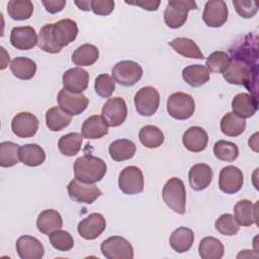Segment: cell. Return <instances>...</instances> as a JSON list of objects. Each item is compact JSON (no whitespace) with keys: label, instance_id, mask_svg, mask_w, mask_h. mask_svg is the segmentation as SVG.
<instances>
[{"label":"cell","instance_id":"7c38bea8","mask_svg":"<svg viewBox=\"0 0 259 259\" xmlns=\"http://www.w3.org/2000/svg\"><path fill=\"white\" fill-rule=\"evenodd\" d=\"M118 186L123 193L128 195L142 192L144 189V175L142 170L136 166L125 167L119 173Z\"/></svg>","mask_w":259,"mask_h":259},{"label":"cell","instance_id":"7a4b0ae2","mask_svg":"<svg viewBox=\"0 0 259 259\" xmlns=\"http://www.w3.org/2000/svg\"><path fill=\"white\" fill-rule=\"evenodd\" d=\"M107 170L105 162L92 155H84L76 159L74 163L75 178L85 183L100 181Z\"/></svg>","mask_w":259,"mask_h":259},{"label":"cell","instance_id":"ab89813d","mask_svg":"<svg viewBox=\"0 0 259 259\" xmlns=\"http://www.w3.org/2000/svg\"><path fill=\"white\" fill-rule=\"evenodd\" d=\"M7 13L13 20L29 19L33 13V4L29 0H10L7 4Z\"/></svg>","mask_w":259,"mask_h":259},{"label":"cell","instance_id":"e0dca14e","mask_svg":"<svg viewBox=\"0 0 259 259\" xmlns=\"http://www.w3.org/2000/svg\"><path fill=\"white\" fill-rule=\"evenodd\" d=\"M244 182V175L242 171L235 166L224 167L219 175V188L227 194H234L238 192Z\"/></svg>","mask_w":259,"mask_h":259},{"label":"cell","instance_id":"f907efd6","mask_svg":"<svg viewBox=\"0 0 259 259\" xmlns=\"http://www.w3.org/2000/svg\"><path fill=\"white\" fill-rule=\"evenodd\" d=\"M66 1L65 0H49V1H42V4L46 8V10L49 13L55 14L60 11H62L65 6H66Z\"/></svg>","mask_w":259,"mask_h":259},{"label":"cell","instance_id":"30bf717a","mask_svg":"<svg viewBox=\"0 0 259 259\" xmlns=\"http://www.w3.org/2000/svg\"><path fill=\"white\" fill-rule=\"evenodd\" d=\"M229 52L231 54L232 59H237L243 61L250 66L257 67L258 53H257V37L254 39L251 38V34L244 36L242 40L234 44L230 47Z\"/></svg>","mask_w":259,"mask_h":259},{"label":"cell","instance_id":"f6af8a7d","mask_svg":"<svg viewBox=\"0 0 259 259\" xmlns=\"http://www.w3.org/2000/svg\"><path fill=\"white\" fill-rule=\"evenodd\" d=\"M52 27H53V23H48L41 27L38 34L37 45L46 53L57 54L61 52V49L54 41L53 34H52Z\"/></svg>","mask_w":259,"mask_h":259},{"label":"cell","instance_id":"7bdbcfd3","mask_svg":"<svg viewBox=\"0 0 259 259\" xmlns=\"http://www.w3.org/2000/svg\"><path fill=\"white\" fill-rule=\"evenodd\" d=\"M231 57L227 52L215 51L206 59V68L211 73L223 74L231 63Z\"/></svg>","mask_w":259,"mask_h":259},{"label":"cell","instance_id":"4fadbf2b","mask_svg":"<svg viewBox=\"0 0 259 259\" xmlns=\"http://www.w3.org/2000/svg\"><path fill=\"white\" fill-rule=\"evenodd\" d=\"M57 100L59 107L71 116L81 114L88 105V98L83 93H73L65 88L59 91Z\"/></svg>","mask_w":259,"mask_h":259},{"label":"cell","instance_id":"603a6c76","mask_svg":"<svg viewBox=\"0 0 259 259\" xmlns=\"http://www.w3.org/2000/svg\"><path fill=\"white\" fill-rule=\"evenodd\" d=\"M231 105L233 112L244 119L253 116L258 109L257 97L246 92L235 95Z\"/></svg>","mask_w":259,"mask_h":259},{"label":"cell","instance_id":"d6986e66","mask_svg":"<svg viewBox=\"0 0 259 259\" xmlns=\"http://www.w3.org/2000/svg\"><path fill=\"white\" fill-rule=\"evenodd\" d=\"M63 86L66 90L73 93H82L87 89L89 83V74L86 70L75 67L68 69L62 77Z\"/></svg>","mask_w":259,"mask_h":259},{"label":"cell","instance_id":"277c9868","mask_svg":"<svg viewBox=\"0 0 259 259\" xmlns=\"http://www.w3.org/2000/svg\"><path fill=\"white\" fill-rule=\"evenodd\" d=\"M197 9V5L191 0H172L169 1L164 11V21L172 29L181 27L187 20L188 11Z\"/></svg>","mask_w":259,"mask_h":259},{"label":"cell","instance_id":"8992f818","mask_svg":"<svg viewBox=\"0 0 259 259\" xmlns=\"http://www.w3.org/2000/svg\"><path fill=\"white\" fill-rule=\"evenodd\" d=\"M134 103L136 110L140 115L152 116L159 108L160 94L155 87H142L136 92Z\"/></svg>","mask_w":259,"mask_h":259},{"label":"cell","instance_id":"1f68e13d","mask_svg":"<svg viewBox=\"0 0 259 259\" xmlns=\"http://www.w3.org/2000/svg\"><path fill=\"white\" fill-rule=\"evenodd\" d=\"M209 71L202 65H190L182 70V78L192 87H199L209 81Z\"/></svg>","mask_w":259,"mask_h":259},{"label":"cell","instance_id":"c3c4849f","mask_svg":"<svg viewBox=\"0 0 259 259\" xmlns=\"http://www.w3.org/2000/svg\"><path fill=\"white\" fill-rule=\"evenodd\" d=\"M233 5L237 13L243 18H251L258 12V5L255 1L233 0Z\"/></svg>","mask_w":259,"mask_h":259},{"label":"cell","instance_id":"9a60e30c","mask_svg":"<svg viewBox=\"0 0 259 259\" xmlns=\"http://www.w3.org/2000/svg\"><path fill=\"white\" fill-rule=\"evenodd\" d=\"M39 126L38 118L27 111L17 113L11 121V130L18 138H31L33 137Z\"/></svg>","mask_w":259,"mask_h":259},{"label":"cell","instance_id":"ffe728a7","mask_svg":"<svg viewBox=\"0 0 259 259\" xmlns=\"http://www.w3.org/2000/svg\"><path fill=\"white\" fill-rule=\"evenodd\" d=\"M16 251L21 259H41L45 253L41 242L35 237L24 235L16 240Z\"/></svg>","mask_w":259,"mask_h":259},{"label":"cell","instance_id":"f5cc1de1","mask_svg":"<svg viewBox=\"0 0 259 259\" xmlns=\"http://www.w3.org/2000/svg\"><path fill=\"white\" fill-rule=\"evenodd\" d=\"M75 4L79 7V9L84 10V11H89L91 10V1H75Z\"/></svg>","mask_w":259,"mask_h":259},{"label":"cell","instance_id":"836d02e7","mask_svg":"<svg viewBox=\"0 0 259 259\" xmlns=\"http://www.w3.org/2000/svg\"><path fill=\"white\" fill-rule=\"evenodd\" d=\"M99 57V50L96 46L92 44H84L74 51L72 54V62L79 66H91L93 65Z\"/></svg>","mask_w":259,"mask_h":259},{"label":"cell","instance_id":"d4e9b609","mask_svg":"<svg viewBox=\"0 0 259 259\" xmlns=\"http://www.w3.org/2000/svg\"><path fill=\"white\" fill-rule=\"evenodd\" d=\"M257 203L248 199L238 201L234 206V218L237 223L243 227H250L257 224Z\"/></svg>","mask_w":259,"mask_h":259},{"label":"cell","instance_id":"44dd1931","mask_svg":"<svg viewBox=\"0 0 259 259\" xmlns=\"http://www.w3.org/2000/svg\"><path fill=\"white\" fill-rule=\"evenodd\" d=\"M38 40L35 29L32 26H16L11 29L10 44L18 50H30Z\"/></svg>","mask_w":259,"mask_h":259},{"label":"cell","instance_id":"816d5d0a","mask_svg":"<svg viewBox=\"0 0 259 259\" xmlns=\"http://www.w3.org/2000/svg\"><path fill=\"white\" fill-rule=\"evenodd\" d=\"M127 4H131V5H137V6H140L142 7L143 9L145 10H148V11H156L161 2L159 0H138V1H126Z\"/></svg>","mask_w":259,"mask_h":259},{"label":"cell","instance_id":"d590c367","mask_svg":"<svg viewBox=\"0 0 259 259\" xmlns=\"http://www.w3.org/2000/svg\"><path fill=\"white\" fill-rule=\"evenodd\" d=\"M71 121V115L66 113L61 107L54 106L46 112V124L48 128L53 132H58L67 127Z\"/></svg>","mask_w":259,"mask_h":259},{"label":"cell","instance_id":"b9f144b4","mask_svg":"<svg viewBox=\"0 0 259 259\" xmlns=\"http://www.w3.org/2000/svg\"><path fill=\"white\" fill-rule=\"evenodd\" d=\"M213 153L217 159L225 162H234L239 156V148L236 144L219 140L213 146Z\"/></svg>","mask_w":259,"mask_h":259},{"label":"cell","instance_id":"f1b7e54d","mask_svg":"<svg viewBox=\"0 0 259 259\" xmlns=\"http://www.w3.org/2000/svg\"><path fill=\"white\" fill-rule=\"evenodd\" d=\"M36 227L40 233L49 236L54 231L63 227V219L57 210L46 209L38 214Z\"/></svg>","mask_w":259,"mask_h":259},{"label":"cell","instance_id":"5bb4252c","mask_svg":"<svg viewBox=\"0 0 259 259\" xmlns=\"http://www.w3.org/2000/svg\"><path fill=\"white\" fill-rule=\"evenodd\" d=\"M79 32L78 25L75 20L65 18L53 23L52 34L55 44L62 50L63 47L73 42Z\"/></svg>","mask_w":259,"mask_h":259},{"label":"cell","instance_id":"52a82bcc","mask_svg":"<svg viewBox=\"0 0 259 259\" xmlns=\"http://www.w3.org/2000/svg\"><path fill=\"white\" fill-rule=\"evenodd\" d=\"M112 78L114 81L122 86H133L143 76L142 67L130 60H124L116 63L111 70Z\"/></svg>","mask_w":259,"mask_h":259},{"label":"cell","instance_id":"5b68a950","mask_svg":"<svg viewBox=\"0 0 259 259\" xmlns=\"http://www.w3.org/2000/svg\"><path fill=\"white\" fill-rule=\"evenodd\" d=\"M195 110L193 97L185 92H174L167 100V111L171 117L177 120L190 118Z\"/></svg>","mask_w":259,"mask_h":259},{"label":"cell","instance_id":"4dcf8cb0","mask_svg":"<svg viewBox=\"0 0 259 259\" xmlns=\"http://www.w3.org/2000/svg\"><path fill=\"white\" fill-rule=\"evenodd\" d=\"M108 152L113 161L121 162L130 160L136 153V145L128 139H118L110 144Z\"/></svg>","mask_w":259,"mask_h":259},{"label":"cell","instance_id":"74e56055","mask_svg":"<svg viewBox=\"0 0 259 259\" xmlns=\"http://www.w3.org/2000/svg\"><path fill=\"white\" fill-rule=\"evenodd\" d=\"M198 253L202 259H221L224 256V245L214 237H205L199 243Z\"/></svg>","mask_w":259,"mask_h":259},{"label":"cell","instance_id":"60d3db41","mask_svg":"<svg viewBox=\"0 0 259 259\" xmlns=\"http://www.w3.org/2000/svg\"><path fill=\"white\" fill-rule=\"evenodd\" d=\"M19 162V146L13 142L0 144V166L2 168L13 167Z\"/></svg>","mask_w":259,"mask_h":259},{"label":"cell","instance_id":"8d00e7d4","mask_svg":"<svg viewBox=\"0 0 259 259\" xmlns=\"http://www.w3.org/2000/svg\"><path fill=\"white\" fill-rule=\"evenodd\" d=\"M83 136L80 133H69L62 136L58 142L59 151L67 157L77 155L82 147Z\"/></svg>","mask_w":259,"mask_h":259},{"label":"cell","instance_id":"681fc988","mask_svg":"<svg viewBox=\"0 0 259 259\" xmlns=\"http://www.w3.org/2000/svg\"><path fill=\"white\" fill-rule=\"evenodd\" d=\"M114 1L111 0H92L91 10L96 15L106 16L109 15L114 9Z\"/></svg>","mask_w":259,"mask_h":259},{"label":"cell","instance_id":"8fae6325","mask_svg":"<svg viewBox=\"0 0 259 259\" xmlns=\"http://www.w3.org/2000/svg\"><path fill=\"white\" fill-rule=\"evenodd\" d=\"M102 117L105 119L108 126L116 127L121 125L127 117V106L123 98H109L102 106Z\"/></svg>","mask_w":259,"mask_h":259},{"label":"cell","instance_id":"2e32d148","mask_svg":"<svg viewBox=\"0 0 259 259\" xmlns=\"http://www.w3.org/2000/svg\"><path fill=\"white\" fill-rule=\"evenodd\" d=\"M228 6L223 0H210L204 5L202 19L209 27H221L228 19Z\"/></svg>","mask_w":259,"mask_h":259},{"label":"cell","instance_id":"d6a6232c","mask_svg":"<svg viewBox=\"0 0 259 259\" xmlns=\"http://www.w3.org/2000/svg\"><path fill=\"white\" fill-rule=\"evenodd\" d=\"M169 45L173 48V50L179 55L190 58V59H198L203 60L204 56L200 51L199 47L190 38L186 37H176Z\"/></svg>","mask_w":259,"mask_h":259},{"label":"cell","instance_id":"484cf974","mask_svg":"<svg viewBox=\"0 0 259 259\" xmlns=\"http://www.w3.org/2000/svg\"><path fill=\"white\" fill-rule=\"evenodd\" d=\"M169 242L171 248L176 253L187 252L194 242L193 231L186 227H179L172 232Z\"/></svg>","mask_w":259,"mask_h":259},{"label":"cell","instance_id":"3957f363","mask_svg":"<svg viewBox=\"0 0 259 259\" xmlns=\"http://www.w3.org/2000/svg\"><path fill=\"white\" fill-rule=\"evenodd\" d=\"M162 196L167 206L175 213L183 214L185 212L186 190L184 183L180 178H170L163 187Z\"/></svg>","mask_w":259,"mask_h":259},{"label":"cell","instance_id":"4316f807","mask_svg":"<svg viewBox=\"0 0 259 259\" xmlns=\"http://www.w3.org/2000/svg\"><path fill=\"white\" fill-rule=\"evenodd\" d=\"M81 133L88 140L100 139L108 133V124L102 115H92L83 122Z\"/></svg>","mask_w":259,"mask_h":259},{"label":"cell","instance_id":"7402d4cb","mask_svg":"<svg viewBox=\"0 0 259 259\" xmlns=\"http://www.w3.org/2000/svg\"><path fill=\"white\" fill-rule=\"evenodd\" d=\"M213 177V172L210 166L204 163L195 164L188 173V180L190 187L195 191H201L207 188Z\"/></svg>","mask_w":259,"mask_h":259},{"label":"cell","instance_id":"ee69618b","mask_svg":"<svg viewBox=\"0 0 259 259\" xmlns=\"http://www.w3.org/2000/svg\"><path fill=\"white\" fill-rule=\"evenodd\" d=\"M49 241L53 248L58 251H70L74 247V240L72 235L64 230H56L49 235Z\"/></svg>","mask_w":259,"mask_h":259},{"label":"cell","instance_id":"6da1fadb","mask_svg":"<svg viewBox=\"0 0 259 259\" xmlns=\"http://www.w3.org/2000/svg\"><path fill=\"white\" fill-rule=\"evenodd\" d=\"M257 67L250 66L237 59H232L229 67L223 73V77L230 84L244 85L257 97Z\"/></svg>","mask_w":259,"mask_h":259},{"label":"cell","instance_id":"cb8c5ba5","mask_svg":"<svg viewBox=\"0 0 259 259\" xmlns=\"http://www.w3.org/2000/svg\"><path fill=\"white\" fill-rule=\"evenodd\" d=\"M182 143L188 151L199 153L205 150L208 143V135L200 126H191L184 132Z\"/></svg>","mask_w":259,"mask_h":259},{"label":"cell","instance_id":"83f0119b","mask_svg":"<svg viewBox=\"0 0 259 259\" xmlns=\"http://www.w3.org/2000/svg\"><path fill=\"white\" fill-rule=\"evenodd\" d=\"M45 159L46 153L37 144H25L19 147V161L28 167L40 166Z\"/></svg>","mask_w":259,"mask_h":259},{"label":"cell","instance_id":"f35d334b","mask_svg":"<svg viewBox=\"0 0 259 259\" xmlns=\"http://www.w3.org/2000/svg\"><path fill=\"white\" fill-rule=\"evenodd\" d=\"M139 140L148 149H156L162 146L165 137L163 132L155 125H145L139 132Z\"/></svg>","mask_w":259,"mask_h":259},{"label":"cell","instance_id":"f546056e","mask_svg":"<svg viewBox=\"0 0 259 259\" xmlns=\"http://www.w3.org/2000/svg\"><path fill=\"white\" fill-rule=\"evenodd\" d=\"M10 71L20 80H30L36 73V64L29 58L16 57L10 63Z\"/></svg>","mask_w":259,"mask_h":259},{"label":"cell","instance_id":"7dc6e473","mask_svg":"<svg viewBox=\"0 0 259 259\" xmlns=\"http://www.w3.org/2000/svg\"><path fill=\"white\" fill-rule=\"evenodd\" d=\"M94 89L100 97L108 98L115 90V81L108 74H100L95 79Z\"/></svg>","mask_w":259,"mask_h":259},{"label":"cell","instance_id":"ba28073f","mask_svg":"<svg viewBox=\"0 0 259 259\" xmlns=\"http://www.w3.org/2000/svg\"><path fill=\"white\" fill-rule=\"evenodd\" d=\"M100 250L107 259H133L134 257L133 246L120 236H112L104 240L100 245Z\"/></svg>","mask_w":259,"mask_h":259},{"label":"cell","instance_id":"9c48e42d","mask_svg":"<svg viewBox=\"0 0 259 259\" xmlns=\"http://www.w3.org/2000/svg\"><path fill=\"white\" fill-rule=\"evenodd\" d=\"M70 198L79 203L91 204L102 193L100 189L93 183H85L78 179H72L67 186Z\"/></svg>","mask_w":259,"mask_h":259},{"label":"cell","instance_id":"e575fe53","mask_svg":"<svg viewBox=\"0 0 259 259\" xmlns=\"http://www.w3.org/2000/svg\"><path fill=\"white\" fill-rule=\"evenodd\" d=\"M221 131L229 137H238L246 128V120L234 112L226 113L221 119Z\"/></svg>","mask_w":259,"mask_h":259},{"label":"cell","instance_id":"ac0fdd59","mask_svg":"<svg viewBox=\"0 0 259 259\" xmlns=\"http://www.w3.org/2000/svg\"><path fill=\"white\" fill-rule=\"evenodd\" d=\"M106 228V221L101 213L93 212L84 218L78 224L79 235L86 240L98 238Z\"/></svg>","mask_w":259,"mask_h":259},{"label":"cell","instance_id":"bcb514c9","mask_svg":"<svg viewBox=\"0 0 259 259\" xmlns=\"http://www.w3.org/2000/svg\"><path fill=\"white\" fill-rule=\"evenodd\" d=\"M214 226L215 230L224 236H234L240 230V225L237 223L236 219L230 213H225L219 217L215 220Z\"/></svg>","mask_w":259,"mask_h":259}]
</instances>
